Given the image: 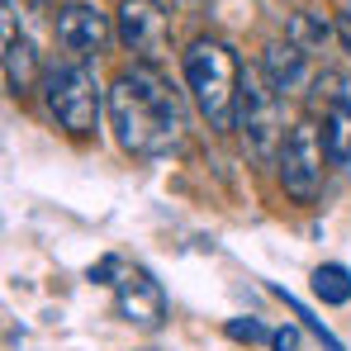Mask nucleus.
<instances>
[{"instance_id":"nucleus-4","label":"nucleus","mask_w":351,"mask_h":351,"mask_svg":"<svg viewBox=\"0 0 351 351\" xmlns=\"http://www.w3.org/2000/svg\"><path fill=\"white\" fill-rule=\"evenodd\" d=\"M237 128H242V143L252 147L256 162H271L280 157L285 147V95L271 90V81L261 76V66L242 71V100H237Z\"/></svg>"},{"instance_id":"nucleus-5","label":"nucleus","mask_w":351,"mask_h":351,"mask_svg":"<svg viewBox=\"0 0 351 351\" xmlns=\"http://www.w3.org/2000/svg\"><path fill=\"white\" fill-rule=\"evenodd\" d=\"M323 167H328V147H323V128L313 119H294L290 138L276 157V176L280 190L290 195L294 204H313L323 195Z\"/></svg>"},{"instance_id":"nucleus-9","label":"nucleus","mask_w":351,"mask_h":351,"mask_svg":"<svg viewBox=\"0 0 351 351\" xmlns=\"http://www.w3.org/2000/svg\"><path fill=\"white\" fill-rule=\"evenodd\" d=\"M261 76L271 81V90H280V95H294V90H304L308 86V53L299 48V43H266V53H261Z\"/></svg>"},{"instance_id":"nucleus-13","label":"nucleus","mask_w":351,"mask_h":351,"mask_svg":"<svg viewBox=\"0 0 351 351\" xmlns=\"http://www.w3.org/2000/svg\"><path fill=\"white\" fill-rule=\"evenodd\" d=\"M337 29L323 19V14H313V10H299V14H290V43H299L304 53H313V48H323L328 38H332Z\"/></svg>"},{"instance_id":"nucleus-10","label":"nucleus","mask_w":351,"mask_h":351,"mask_svg":"<svg viewBox=\"0 0 351 351\" xmlns=\"http://www.w3.org/2000/svg\"><path fill=\"white\" fill-rule=\"evenodd\" d=\"M43 71L48 66H38V48L24 34L5 38V86H10V95H29L34 86H43Z\"/></svg>"},{"instance_id":"nucleus-12","label":"nucleus","mask_w":351,"mask_h":351,"mask_svg":"<svg viewBox=\"0 0 351 351\" xmlns=\"http://www.w3.org/2000/svg\"><path fill=\"white\" fill-rule=\"evenodd\" d=\"M313 294L323 299V304H351V271L347 266H337V261H323L318 271H313Z\"/></svg>"},{"instance_id":"nucleus-14","label":"nucleus","mask_w":351,"mask_h":351,"mask_svg":"<svg viewBox=\"0 0 351 351\" xmlns=\"http://www.w3.org/2000/svg\"><path fill=\"white\" fill-rule=\"evenodd\" d=\"M223 332H228L233 342H247V347H252V342H271V332H266L261 318H228Z\"/></svg>"},{"instance_id":"nucleus-16","label":"nucleus","mask_w":351,"mask_h":351,"mask_svg":"<svg viewBox=\"0 0 351 351\" xmlns=\"http://www.w3.org/2000/svg\"><path fill=\"white\" fill-rule=\"evenodd\" d=\"M337 38H342V48L351 53V19H342V24H337Z\"/></svg>"},{"instance_id":"nucleus-1","label":"nucleus","mask_w":351,"mask_h":351,"mask_svg":"<svg viewBox=\"0 0 351 351\" xmlns=\"http://www.w3.org/2000/svg\"><path fill=\"white\" fill-rule=\"evenodd\" d=\"M105 114L114 128L119 147L128 157H162L180 143L185 128V105L176 95V86L147 62L123 66L110 90H105Z\"/></svg>"},{"instance_id":"nucleus-11","label":"nucleus","mask_w":351,"mask_h":351,"mask_svg":"<svg viewBox=\"0 0 351 351\" xmlns=\"http://www.w3.org/2000/svg\"><path fill=\"white\" fill-rule=\"evenodd\" d=\"M323 147H328V167H351V110L328 105V119H323Z\"/></svg>"},{"instance_id":"nucleus-7","label":"nucleus","mask_w":351,"mask_h":351,"mask_svg":"<svg viewBox=\"0 0 351 351\" xmlns=\"http://www.w3.org/2000/svg\"><path fill=\"white\" fill-rule=\"evenodd\" d=\"M53 38H58L62 53H71V62H86L110 48L114 24H110V14L100 5L71 0V5H58V14H53Z\"/></svg>"},{"instance_id":"nucleus-17","label":"nucleus","mask_w":351,"mask_h":351,"mask_svg":"<svg viewBox=\"0 0 351 351\" xmlns=\"http://www.w3.org/2000/svg\"><path fill=\"white\" fill-rule=\"evenodd\" d=\"M347 5H351V0H347Z\"/></svg>"},{"instance_id":"nucleus-8","label":"nucleus","mask_w":351,"mask_h":351,"mask_svg":"<svg viewBox=\"0 0 351 351\" xmlns=\"http://www.w3.org/2000/svg\"><path fill=\"white\" fill-rule=\"evenodd\" d=\"M114 304H119V318L133 323V328H162V318H167V294L143 266H123L119 271Z\"/></svg>"},{"instance_id":"nucleus-3","label":"nucleus","mask_w":351,"mask_h":351,"mask_svg":"<svg viewBox=\"0 0 351 351\" xmlns=\"http://www.w3.org/2000/svg\"><path fill=\"white\" fill-rule=\"evenodd\" d=\"M38 90H43V105H48L58 128H66L71 138L95 133L100 110H105V90H100V81H95V71L86 62H53L43 71Z\"/></svg>"},{"instance_id":"nucleus-2","label":"nucleus","mask_w":351,"mask_h":351,"mask_svg":"<svg viewBox=\"0 0 351 351\" xmlns=\"http://www.w3.org/2000/svg\"><path fill=\"white\" fill-rule=\"evenodd\" d=\"M180 71H185L190 100H195V110L204 114V123H209L214 133L237 128L242 66H237L233 48H228L223 38H195V43L180 53Z\"/></svg>"},{"instance_id":"nucleus-15","label":"nucleus","mask_w":351,"mask_h":351,"mask_svg":"<svg viewBox=\"0 0 351 351\" xmlns=\"http://www.w3.org/2000/svg\"><path fill=\"white\" fill-rule=\"evenodd\" d=\"M299 342H304V332H299L294 323H285V328L271 332V351H299Z\"/></svg>"},{"instance_id":"nucleus-6","label":"nucleus","mask_w":351,"mask_h":351,"mask_svg":"<svg viewBox=\"0 0 351 351\" xmlns=\"http://www.w3.org/2000/svg\"><path fill=\"white\" fill-rule=\"evenodd\" d=\"M167 34H171V19H167L162 0H123V5H119V14H114V38L138 62L157 66V58L167 53Z\"/></svg>"}]
</instances>
